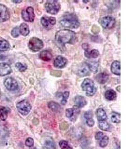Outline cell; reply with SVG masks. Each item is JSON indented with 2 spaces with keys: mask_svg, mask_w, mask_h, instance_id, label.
I'll return each mask as SVG.
<instances>
[{
  "mask_svg": "<svg viewBox=\"0 0 133 149\" xmlns=\"http://www.w3.org/2000/svg\"><path fill=\"white\" fill-rule=\"evenodd\" d=\"M11 34H12V36L14 38H17L18 37H19L20 36V31H19V27L18 26L15 27L12 30Z\"/></svg>",
  "mask_w": 133,
  "mask_h": 149,
  "instance_id": "cell-33",
  "label": "cell"
},
{
  "mask_svg": "<svg viewBox=\"0 0 133 149\" xmlns=\"http://www.w3.org/2000/svg\"><path fill=\"white\" fill-rule=\"evenodd\" d=\"M44 146L46 149H56L55 145L52 141H46Z\"/></svg>",
  "mask_w": 133,
  "mask_h": 149,
  "instance_id": "cell-30",
  "label": "cell"
},
{
  "mask_svg": "<svg viewBox=\"0 0 133 149\" xmlns=\"http://www.w3.org/2000/svg\"><path fill=\"white\" fill-rule=\"evenodd\" d=\"M20 33L24 36H28L29 33V27L26 23H22L20 26Z\"/></svg>",
  "mask_w": 133,
  "mask_h": 149,
  "instance_id": "cell-23",
  "label": "cell"
},
{
  "mask_svg": "<svg viewBox=\"0 0 133 149\" xmlns=\"http://www.w3.org/2000/svg\"><path fill=\"white\" fill-rule=\"evenodd\" d=\"M116 21L114 17L111 16H106L101 19V24L105 29H112L114 27Z\"/></svg>",
  "mask_w": 133,
  "mask_h": 149,
  "instance_id": "cell-10",
  "label": "cell"
},
{
  "mask_svg": "<svg viewBox=\"0 0 133 149\" xmlns=\"http://www.w3.org/2000/svg\"><path fill=\"white\" fill-rule=\"evenodd\" d=\"M75 73L77 76L81 77L88 76L90 74V70L85 63L77 65L75 69Z\"/></svg>",
  "mask_w": 133,
  "mask_h": 149,
  "instance_id": "cell-7",
  "label": "cell"
},
{
  "mask_svg": "<svg viewBox=\"0 0 133 149\" xmlns=\"http://www.w3.org/2000/svg\"><path fill=\"white\" fill-rule=\"evenodd\" d=\"M41 22L43 27L50 29L56 24V19L52 17H43L41 19Z\"/></svg>",
  "mask_w": 133,
  "mask_h": 149,
  "instance_id": "cell-11",
  "label": "cell"
},
{
  "mask_svg": "<svg viewBox=\"0 0 133 149\" xmlns=\"http://www.w3.org/2000/svg\"><path fill=\"white\" fill-rule=\"evenodd\" d=\"M86 123L89 127H93L95 124V121L93 119H89L86 120Z\"/></svg>",
  "mask_w": 133,
  "mask_h": 149,
  "instance_id": "cell-40",
  "label": "cell"
},
{
  "mask_svg": "<svg viewBox=\"0 0 133 149\" xmlns=\"http://www.w3.org/2000/svg\"><path fill=\"white\" fill-rule=\"evenodd\" d=\"M44 6L48 13L54 15L57 14L60 9V2L56 0L47 1Z\"/></svg>",
  "mask_w": 133,
  "mask_h": 149,
  "instance_id": "cell-4",
  "label": "cell"
},
{
  "mask_svg": "<svg viewBox=\"0 0 133 149\" xmlns=\"http://www.w3.org/2000/svg\"><path fill=\"white\" fill-rule=\"evenodd\" d=\"M51 74L53 76L56 77H59L61 76L62 75V71H57V70H53L51 72Z\"/></svg>",
  "mask_w": 133,
  "mask_h": 149,
  "instance_id": "cell-38",
  "label": "cell"
},
{
  "mask_svg": "<svg viewBox=\"0 0 133 149\" xmlns=\"http://www.w3.org/2000/svg\"><path fill=\"white\" fill-rule=\"evenodd\" d=\"M66 149H72V148L70 146H69Z\"/></svg>",
  "mask_w": 133,
  "mask_h": 149,
  "instance_id": "cell-45",
  "label": "cell"
},
{
  "mask_svg": "<svg viewBox=\"0 0 133 149\" xmlns=\"http://www.w3.org/2000/svg\"><path fill=\"white\" fill-rule=\"evenodd\" d=\"M96 115L98 121L106 120L107 118L106 112L103 109H98L96 110Z\"/></svg>",
  "mask_w": 133,
  "mask_h": 149,
  "instance_id": "cell-19",
  "label": "cell"
},
{
  "mask_svg": "<svg viewBox=\"0 0 133 149\" xmlns=\"http://www.w3.org/2000/svg\"><path fill=\"white\" fill-rule=\"evenodd\" d=\"M4 84L7 90L11 92H15L19 90V85L17 81L12 77L6 78L4 81Z\"/></svg>",
  "mask_w": 133,
  "mask_h": 149,
  "instance_id": "cell-8",
  "label": "cell"
},
{
  "mask_svg": "<svg viewBox=\"0 0 133 149\" xmlns=\"http://www.w3.org/2000/svg\"><path fill=\"white\" fill-rule=\"evenodd\" d=\"M15 67L19 70V71L24 72L27 69V65L23 64L21 63H17L15 64Z\"/></svg>",
  "mask_w": 133,
  "mask_h": 149,
  "instance_id": "cell-31",
  "label": "cell"
},
{
  "mask_svg": "<svg viewBox=\"0 0 133 149\" xmlns=\"http://www.w3.org/2000/svg\"><path fill=\"white\" fill-rule=\"evenodd\" d=\"M74 102L75 106L77 108H82L87 104L85 98L81 95H78L75 97Z\"/></svg>",
  "mask_w": 133,
  "mask_h": 149,
  "instance_id": "cell-16",
  "label": "cell"
},
{
  "mask_svg": "<svg viewBox=\"0 0 133 149\" xmlns=\"http://www.w3.org/2000/svg\"><path fill=\"white\" fill-rule=\"evenodd\" d=\"M111 120L113 123H118L121 121V115L119 113L113 112L111 115Z\"/></svg>",
  "mask_w": 133,
  "mask_h": 149,
  "instance_id": "cell-28",
  "label": "cell"
},
{
  "mask_svg": "<svg viewBox=\"0 0 133 149\" xmlns=\"http://www.w3.org/2000/svg\"><path fill=\"white\" fill-rule=\"evenodd\" d=\"M29 49L33 52H38L43 47V41L36 37H32L29 39L28 44Z\"/></svg>",
  "mask_w": 133,
  "mask_h": 149,
  "instance_id": "cell-5",
  "label": "cell"
},
{
  "mask_svg": "<svg viewBox=\"0 0 133 149\" xmlns=\"http://www.w3.org/2000/svg\"><path fill=\"white\" fill-rule=\"evenodd\" d=\"M117 90H118V92H120V86H118V87H117Z\"/></svg>",
  "mask_w": 133,
  "mask_h": 149,
  "instance_id": "cell-44",
  "label": "cell"
},
{
  "mask_svg": "<svg viewBox=\"0 0 133 149\" xmlns=\"http://www.w3.org/2000/svg\"><path fill=\"white\" fill-rule=\"evenodd\" d=\"M76 33L68 29L60 30L56 32L55 41L58 46L64 47L66 44H74L76 40Z\"/></svg>",
  "mask_w": 133,
  "mask_h": 149,
  "instance_id": "cell-1",
  "label": "cell"
},
{
  "mask_svg": "<svg viewBox=\"0 0 133 149\" xmlns=\"http://www.w3.org/2000/svg\"><path fill=\"white\" fill-rule=\"evenodd\" d=\"M105 97L108 100L112 101L116 99L117 97V94L114 90H109L105 92Z\"/></svg>",
  "mask_w": 133,
  "mask_h": 149,
  "instance_id": "cell-22",
  "label": "cell"
},
{
  "mask_svg": "<svg viewBox=\"0 0 133 149\" xmlns=\"http://www.w3.org/2000/svg\"><path fill=\"white\" fill-rule=\"evenodd\" d=\"M12 2H14L15 3H20L22 2V1H12Z\"/></svg>",
  "mask_w": 133,
  "mask_h": 149,
  "instance_id": "cell-43",
  "label": "cell"
},
{
  "mask_svg": "<svg viewBox=\"0 0 133 149\" xmlns=\"http://www.w3.org/2000/svg\"><path fill=\"white\" fill-rule=\"evenodd\" d=\"M84 116V118L86 120L92 118V117H93V113H92V111L88 110V111H87L85 112Z\"/></svg>",
  "mask_w": 133,
  "mask_h": 149,
  "instance_id": "cell-37",
  "label": "cell"
},
{
  "mask_svg": "<svg viewBox=\"0 0 133 149\" xmlns=\"http://www.w3.org/2000/svg\"><path fill=\"white\" fill-rule=\"evenodd\" d=\"M99 54V51L96 49H93L91 51H89L88 49L85 50V56L88 58H96Z\"/></svg>",
  "mask_w": 133,
  "mask_h": 149,
  "instance_id": "cell-20",
  "label": "cell"
},
{
  "mask_svg": "<svg viewBox=\"0 0 133 149\" xmlns=\"http://www.w3.org/2000/svg\"><path fill=\"white\" fill-rule=\"evenodd\" d=\"M59 145L62 149H66L69 146L66 141L62 140L59 143Z\"/></svg>",
  "mask_w": 133,
  "mask_h": 149,
  "instance_id": "cell-34",
  "label": "cell"
},
{
  "mask_svg": "<svg viewBox=\"0 0 133 149\" xmlns=\"http://www.w3.org/2000/svg\"><path fill=\"white\" fill-rule=\"evenodd\" d=\"M0 97H1V91H0Z\"/></svg>",
  "mask_w": 133,
  "mask_h": 149,
  "instance_id": "cell-46",
  "label": "cell"
},
{
  "mask_svg": "<svg viewBox=\"0 0 133 149\" xmlns=\"http://www.w3.org/2000/svg\"><path fill=\"white\" fill-rule=\"evenodd\" d=\"M74 109H67L66 110V116L68 118H71L73 117L74 115Z\"/></svg>",
  "mask_w": 133,
  "mask_h": 149,
  "instance_id": "cell-35",
  "label": "cell"
},
{
  "mask_svg": "<svg viewBox=\"0 0 133 149\" xmlns=\"http://www.w3.org/2000/svg\"><path fill=\"white\" fill-rule=\"evenodd\" d=\"M86 64L87 65L89 69L92 73H96L98 71L99 63L97 61H86Z\"/></svg>",
  "mask_w": 133,
  "mask_h": 149,
  "instance_id": "cell-15",
  "label": "cell"
},
{
  "mask_svg": "<svg viewBox=\"0 0 133 149\" xmlns=\"http://www.w3.org/2000/svg\"><path fill=\"white\" fill-rule=\"evenodd\" d=\"M9 10L5 6L0 4V22H5L10 19Z\"/></svg>",
  "mask_w": 133,
  "mask_h": 149,
  "instance_id": "cell-12",
  "label": "cell"
},
{
  "mask_svg": "<svg viewBox=\"0 0 133 149\" xmlns=\"http://www.w3.org/2000/svg\"><path fill=\"white\" fill-rule=\"evenodd\" d=\"M109 79V75L106 73H100L96 77V80L101 84L106 83Z\"/></svg>",
  "mask_w": 133,
  "mask_h": 149,
  "instance_id": "cell-18",
  "label": "cell"
},
{
  "mask_svg": "<svg viewBox=\"0 0 133 149\" xmlns=\"http://www.w3.org/2000/svg\"><path fill=\"white\" fill-rule=\"evenodd\" d=\"M82 90L86 92V95L87 96H92L96 92L95 83L92 80L89 79H85L84 80L81 84Z\"/></svg>",
  "mask_w": 133,
  "mask_h": 149,
  "instance_id": "cell-3",
  "label": "cell"
},
{
  "mask_svg": "<svg viewBox=\"0 0 133 149\" xmlns=\"http://www.w3.org/2000/svg\"><path fill=\"white\" fill-rule=\"evenodd\" d=\"M88 47L89 45L87 44V43H84V44L82 45V48H83L85 50H87V49H88Z\"/></svg>",
  "mask_w": 133,
  "mask_h": 149,
  "instance_id": "cell-42",
  "label": "cell"
},
{
  "mask_svg": "<svg viewBox=\"0 0 133 149\" xmlns=\"http://www.w3.org/2000/svg\"><path fill=\"white\" fill-rule=\"evenodd\" d=\"M60 24L63 27L71 29H77L80 26L77 16L72 13L64 14L61 17Z\"/></svg>",
  "mask_w": 133,
  "mask_h": 149,
  "instance_id": "cell-2",
  "label": "cell"
},
{
  "mask_svg": "<svg viewBox=\"0 0 133 149\" xmlns=\"http://www.w3.org/2000/svg\"><path fill=\"white\" fill-rule=\"evenodd\" d=\"M98 126L99 128L104 131H108L109 130L110 125L106 120L99 121L98 123Z\"/></svg>",
  "mask_w": 133,
  "mask_h": 149,
  "instance_id": "cell-27",
  "label": "cell"
},
{
  "mask_svg": "<svg viewBox=\"0 0 133 149\" xmlns=\"http://www.w3.org/2000/svg\"><path fill=\"white\" fill-rule=\"evenodd\" d=\"M120 62L118 61H115L113 62V63L111 65V72L114 74L116 75L120 76L121 74V68H120Z\"/></svg>",
  "mask_w": 133,
  "mask_h": 149,
  "instance_id": "cell-17",
  "label": "cell"
},
{
  "mask_svg": "<svg viewBox=\"0 0 133 149\" xmlns=\"http://www.w3.org/2000/svg\"><path fill=\"white\" fill-rule=\"evenodd\" d=\"M10 48V45L7 41L0 40V51H7Z\"/></svg>",
  "mask_w": 133,
  "mask_h": 149,
  "instance_id": "cell-25",
  "label": "cell"
},
{
  "mask_svg": "<svg viewBox=\"0 0 133 149\" xmlns=\"http://www.w3.org/2000/svg\"><path fill=\"white\" fill-rule=\"evenodd\" d=\"M67 60L63 56H58L54 61V66L55 68H63L66 65Z\"/></svg>",
  "mask_w": 133,
  "mask_h": 149,
  "instance_id": "cell-14",
  "label": "cell"
},
{
  "mask_svg": "<svg viewBox=\"0 0 133 149\" xmlns=\"http://www.w3.org/2000/svg\"><path fill=\"white\" fill-rule=\"evenodd\" d=\"M17 109L21 114L25 116L31 111L32 106L27 100H23L17 104Z\"/></svg>",
  "mask_w": 133,
  "mask_h": 149,
  "instance_id": "cell-6",
  "label": "cell"
},
{
  "mask_svg": "<svg viewBox=\"0 0 133 149\" xmlns=\"http://www.w3.org/2000/svg\"><path fill=\"white\" fill-rule=\"evenodd\" d=\"M25 144H26V146L28 147H33V146H34V139L31 137L28 138L26 140Z\"/></svg>",
  "mask_w": 133,
  "mask_h": 149,
  "instance_id": "cell-36",
  "label": "cell"
},
{
  "mask_svg": "<svg viewBox=\"0 0 133 149\" xmlns=\"http://www.w3.org/2000/svg\"><path fill=\"white\" fill-rule=\"evenodd\" d=\"M8 114V111L5 107L0 106V118L2 120L5 121L7 119Z\"/></svg>",
  "mask_w": 133,
  "mask_h": 149,
  "instance_id": "cell-26",
  "label": "cell"
},
{
  "mask_svg": "<svg viewBox=\"0 0 133 149\" xmlns=\"http://www.w3.org/2000/svg\"><path fill=\"white\" fill-rule=\"evenodd\" d=\"M109 142V138L107 136L104 135V137L102 139L100 140L99 145L101 147L104 148L107 146Z\"/></svg>",
  "mask_w": 133,
  "mask_h": 149,
  "instance_id": "cell-29",
  "label": "cell"
},
{
  "mask_svg": "<svg viewBox=\"0 0 133 149\" xmlns=\"http://www.w3.org/2000/svg\"><path fill=\"white\" fill-rule=\"evenodd\" d=\"M69 96V92H65L62 94V100L61 103L62 105H64L67 103V101Z\"/></svg>",
  "mask_w": 133,
  "mask_h": 149,
  "instance_id": "cell-32",
  "label": "cell"
},
{
  "mask_svg": "<svg viewBox=\"0 0 133 149\" xmlns=\"http://www.w3.org/2000/svg\"><path fill=\"white\" fill-rule=\"evenodd\" d=\"M12 68L9 64L5 63H0V76H5L12 73Z\"/></svg>",
  "mask_w": 133,
  "mask_h": 149,
  "instance_id": "cell-13",
  "label": "cell"
},
{
  "mask_svg": "<svg viewBox=\"0 0 133 149\" xmlns=\"http://www.w3.org/2000/svg\"><path fill=\"white\" fill-rule=\"evenodd\" d=\"M104 134L103 132H98L95 135V139L97 140H100L101 139H102L103 137H104Z\"/></svg>",
  "mask_w": 133,
  "mask_h": 149,
  "instance_id": "cell-39",
  "label": "cell"
},
{
  "mask_svg": "<svg viewBox=\"0 0 133 149\" xmlns=\"http://www.w3.org/2000/svg\"><path fill=\"white\" fill-rule=\"evenodd\" d=\"M99 31H100V29H99V27L98 26H95V25H94V26H92V32L93 33L97 34Z\"/></svg>",
  "mask_w": 133,
  "mask_h": 149,
  "instance_id": "cell-41",
  "label": "cell"
},
{
  "mask_svg": "<svg viewBox=\"0 0 133 149\" xmlns=\"http://www.w3.org/2000/svg\"><path fill=\"white\" fill-rule=\"evenodd\" d=\"M22 19L26 22H33L34 21L35 15L34 10L33 7H29L26 10H24L22 12Z\"/></svg>",
  "mask_w": 133,
  "mask_h": 149,
  "instance_id": "cell-9",
  "label": "cell"
},
{
  "mask_svg": "<svg viewBox=\"0 0 133 149\" xmlns=\"http://www.w3.org/2000/svg\"><path fill=\"white\" fill-rule=\"evenodd\" d=\"M39 57L41 60H43V61L48 62V61H50V60L52 57V55L50 51L45 50V51H42L40 53Z\"/></svg>",
  "mask_w": 133,
  "mask_h": 149,
  "instance_id": "cell-21",
  "label": "cell"
},
{
  "mask_svg": "<svg viewBox=\"0 0 133 149\" xmlns=\"http://www.w3.org/2000/svg\"><path fill=\"white\" fill-rule=\"evenodd\" d=\"M48 107L49 109H50L52 111L58 112L61 109V107L58 103L55 102L51 101L48 104Z\"/></svg>",
  "mask_w": 133,
  "mask_h": 149,
  "instance_id": "cell-24",
  "label": "cell"
}]
</instances>
